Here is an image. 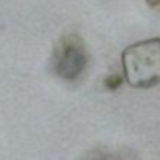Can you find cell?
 Masks as SVG:
<instances>
[{
    "label": "cell",
    "mask_w": 160,
    "mask_h": 160,
    "mask_svg": "<svg viewBox=\"0 0 160 160\" xmlns=\"http://www.w3.org/2000/svg\"><path fill=\"white\" fill-rule=\"evenodd\" d=\"M122 73L134 89H151L160 83V38L143 40L122 51Z\"/></svg>",
    "instance_id": "1"
},
{
    "label": "cell",
    "mask_w": 160,
    "mask_h": 160,
    "mask_svg": "<svg viewBox=\"0 0 160 160\" xmlns=\"http://www.w3.org/2000/svg\"><path fill=\"white\" fill-rule=\"evenodd\" d=\"M89 64V53L85 42L77 34H66L55 47L53 53V70L64 81H75L85 72Z\"/></svg>",
    "instance_id": "2"
},
{
    "label": "cell",
    "mask_w": 160,
    "mask_h": 160,
    "mask_svg": "<svg viewBox=\"0 0 160 160\" xmlns=\"http://www.w3.org/2000/svg\"><path fill=\"white\" fill-rule=\"evenodd\" d=\"M145 2L152 8V10H156V12H160V0H145Z\"/></svg>",
    "instance_id": "3"
}]
</instances>
